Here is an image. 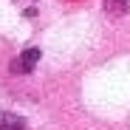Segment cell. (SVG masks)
<instances>
[{
	"mask_svg": "<svg viewBox=\"0 0 130 130\" xmlns=\"http://www.w3.org/2000/svg\"><path fill=\"white\" fill-rule=\"evenodd\" d=\"M37 59H40V51H37V48H31V51H23V54H20V59H17V65H14V71H17V74L34 71Z\"/></svg>",
	"mask_w": 130,
	"mask_h": 130,
	"instance_id": "6da1fadb",
	"label": "cell"
},
{
	"mask_svg": "<svg viewBox=\"0 0 130 130\" xmlns=\"http://www.w3.org/2000/svg\"><path fill=\"white\" fill-rule=\"evenodd\" d=\"M0 130H23V119H17L11 113H3L0 116Z\"/></svg>",
	"mask_w": 130,
	"mask_h": 130,
	"instance_id": "7a4b0ae2",
	"label": "cell"
}]
</instances>
